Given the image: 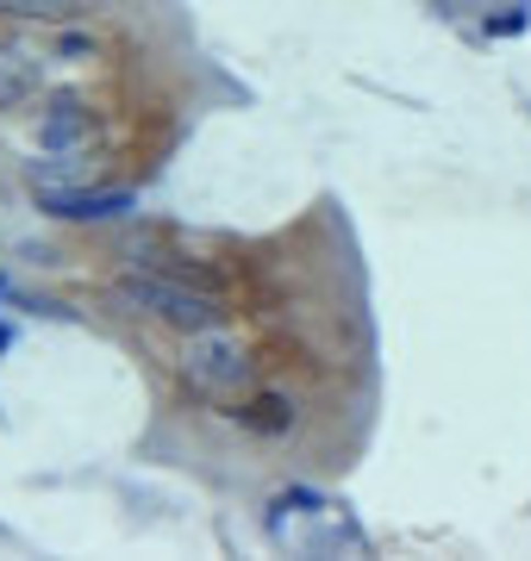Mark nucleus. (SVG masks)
I'll list each match as a JSON object with an SVG mask.
<instances>
[{"mask_svg":"<svg viewBox=\"0 0 531 561\" xmlns=\"http://www.w3.org/2000/svg\"><path fill=\"white\" fill-rule=\"evenodd\" d=\"M113 300L132 306V312H150V319L176 324V331H213L219 324V294H201V287H188V280H169L157 268H132V275L113 280Z\"/></svg>","mask_w":531,"mask_h":561,"instance_id":"f257e3e1","label":"nucleus"},{"mask_svg":"<svg viewBox=\"0 0 531 561\" xmlns=\"http://www.w3.org/2000/svg\"><path fill=\"white\" fill-rule=\"evenodd\" d=\"M182 368H188V381L201 387V393H238V387L250 381V356L231 337H219V324L188 337Z\"/></svg>","mask_w":531,"mask_h":561,"instance_id":"f03ea898","label":"nucleus"},{"mask_svg":"<svg viewBox=\"0 0 531 561\" xmlns=\"http://www.w3.org/2000/svg\"><path fill=\"white\" fill-rule=\"evenodd\" d=\"M38 206L50 219H69V225H101V219H120L132 213V194L125 187H38Z\"/></svg>","mask_w":531,"mask_h":561,"instance_id":"7ed1b4c3","label":"nucleus"},{"mask_svg":"<svg viewBox=\"0 0 531 561\" xmlns=\"http://www.w3.org/2000/svg\"><path fill=\"white\" fill-rule=\"evenodd\" d=\"M144 268H157V275H169V280H188V287H201V294H225L219 268L182 256V250H144Z\"/></svg>","mask_w":531,"mask_h":561,"instance_id":"20e7f679","label":"nucleus"},{"mask_svg":"<svg viewBox=\"0 0 531 561\" xmlns=\"http://www.w3.org/2000/svg\"><path fill=\"white\" fill-rule=\"evenodd\" d=\"M25 101H38V62L0 44V113H20Z\"/></svg>","mask_w":531,"mask_h":561,"instance_id":"39448f33","label":"nucleus"},{"mask_svg":"<svg viewBox=\"0 0 531 561\" xmlns=\"http://www.w3.org/2000/svg\"><path fill=\"white\" fill-rule=\"evenodd\" d=\"M82 0H0V20H38V25H76Z\"/></svg>","mask_w":531,"mask_h":561,"instance_id":"423d86ee","label":"nucleus"},{"mask_svg":"<svg viewBox=\"0 0 531 561\" xmlns=\"http://www.w3.org/2000/svg\"><path fill=\"white\" fill-rule=\"evenodd\" d=\"M82 125H88V106L76 101V94H57V101H50V119H44V144L63 150V144H76Z\"/></svg>","mask_w":531,"mask_h":561,"instance_id":"0eeeda50","label":"nucleus"},{"mask_svg":"<svg viewBox=\"0 0 531 561\" xmlns=\"http://www.w3.org/2000/svg\"><path fill=\"white\" fill-rule=\"evenodd\" d=\"M245 424L250 431H287V424H294V405L275 400V393H257V400L245 405Z\"/></svg>","mask_w":531,"mask_h":561,"instance_id":"6e6552de","label":"nucleus"}]
</instances>
